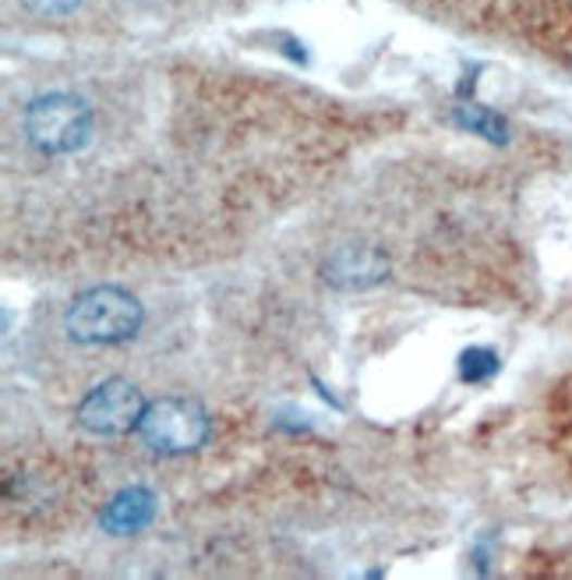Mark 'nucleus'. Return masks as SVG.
<instances>
[{"label":"nucleus","instance_id":"1","mask_svg":"<svg viewBox=\"0 0 572 580\" xmlns=\"http://www.w3.org/2000/svg\"><path fill=\"white\" fill-rule=\"evenodd\" d=\"M138 297L121 287H92L78 294L64 311V330L78 344H124L141 330Z\"/></svg>","mask_w":572,"mask_h":580},{"label":"nucleus","instance_id":"4","mask_svg":"<svg viewBox=\"0 0 572 580\" xmlns=\"http://www.w3.org/2000/svg\"><path fill=\"white\" fill-rule=\"evenodd\" d=\"M146 396L127 379H107L82 396L75 410V421L92 435H124L138 429L141 415H146Z\"/></svg>","mask_w":572,"mask_h":580},{"label":"nucleus","instance_id":"2","mask_svg":"<svg viewBox=\"0 0 572 580\" xmlns=\"http://www.w3.org/2000/svg\"><path fill=\"white\" fill-rule=\"evenodd\" d=\"M25 135L50 156L78 152L92 135V110L75 92L36 96L25 110Z\"/></svg>","mask_w":572,"mask_h":580},{"label":"nucleus","instance_id":"9","mask_svg":"<svg viewBox=\"0 0 572 580\" xmlns=\"http://www.w3.org/2000/svg\"><path fill=\"white\" fill-rule=\"evenodd\" d=\"M22 4L33 14H42V18H61V14H71L78 8V0H22Z\"/></svg>","mask_w":572,"mask_h":580},{"label":"nucleus","instance_id":"7","mask_svg":"<svg viewBox=\"0 0 572 580\" xmlns=\"http://www.w3.org/2000/svg\"><path fill=\"white\" fill-rule=\"evenodd\" d=\"M452 118H456V124H460V127H467V132H474V135H481V138L495 141V146H506V141H509V124H506L502 113L492 110V107L460 103V107H456Z\"/></svg>","mask_w":572,"mask_h":580},{"label":"nucleus","instance_id":"3","mask_svg":"<svg viewBox=\"0 0 572 580\" xmlns=\"http://www.w3.org/2000/svg\"><path fill=\"white\" fill-rule=\"evenodd\" d=\"M138 435L156 453H191L209 439V415L188 396H163L146 407Z\"/></svg>","mask_w":572,"mask_h":580},{"label":"nucleus","instance_id":"5","mask_svg":"<svg viewBox=\"0 0 572 580\" xmlns=\"http://www.w3.org/2000/svg\"><path fill=\"white\" fill-rule=\"evenodd\" d=\"M322 276L336 291H368L389 276V255L378 245H339L328 251Z\"/></svg>","mask_w":572,"mask_h":580},{"label":"nucleus","instance_id":"6","mask_svg":"<svg viewBox=\"0 0 572 580\" xmlns=\"http://www.w3.org/2000/svg\"><path fill=\"white\" fill-rule=\"evenodd\" d=\"M152 517H156V495L141 485H132L113 495L99 523H103V531L110 534H135L141 528H149Z\"/></svg>","mask_w":572,"mask_h":580},{"label":"nucleus","instance_id":"8","mask_svg":"<svg viewBox=\"0 0 572 580\" xmlns=\"http://www.w3.org/2000/svg\"><path fill=\"white\" fill-rule=\"evenodd\" d=\"M498 354L492 347H467L460 354V379L463 382H488L492 375H498Z\"/></svg>","mask_w":572,"mask_h":580}]
</instances>
